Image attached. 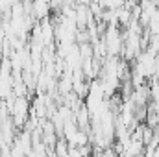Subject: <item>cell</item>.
I'll use <instances>...</instances> for the list:
<instances>
[{"mask_svg":"<svg viewBox=\"0 0 159 157\" xmlns=\"http://www.w3.org/2000/svg\"><path fill=\"white\" fill-rule=\"evenodd\" d=\"M13 113V118H15V126H22L28 118V113H30V107H28V100L24 96H15L13 100V105L9 109Z\"/></svg>","mask_w":159,"mask_h":157,"instance_id":"1","label":"cell"},{"mask_svg":"<svg viewBox=\"0 0 159 157\" xmlns=\"http://www.w3.org/2000/svg\"><path fill=\"white\" fill-rule=\"evenodd\" d=\"M65 141L69 142V146L70 148H83L87 142H89V135H87V131L85 129H74L72 133H69V135H65Z\"/></svg>","mask_w":159,"mask_h":157,"instance_id":"2","label":"cell"}]
</instances>
